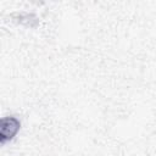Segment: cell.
Here are the masks:
<instances>
[{
    "label": "cell",
    "mask_w": 156,
    "mask_h": 156,
    "mask_svg": "<svg viewBox=\"0 0 156 156\" xmlns=\"http://www.w3.org/2000/svg\"><path fill=\"white\" fill-rule=\"evenodd\" d=\"M21 129V122L15 116L2 117L0 121V143L5 145L11 141Z\"/></svg>",
    "instance_id": "obj_1"
},
{
    "label": "cell",
    "mask_w": 156,
    "mask_h": 156,
    "mask_svg": "<svg viewBox=\"0 0 156 156\" xmlns=\"http://www.w3.org/2000/svg\"><path fill=\"white\" fill-rule=\"evenodd\" d=\"M17 22L20 24H23L26 27H35L38 23V18L34 13H28V12H21L17 13Z\"/></svg>",
    "instance_id": "obj_2"
}]
</instances>
